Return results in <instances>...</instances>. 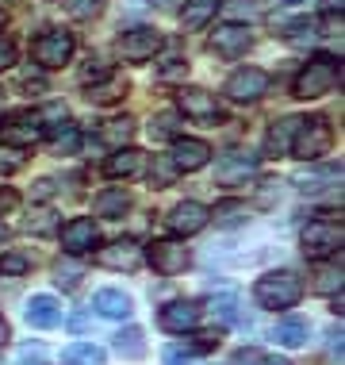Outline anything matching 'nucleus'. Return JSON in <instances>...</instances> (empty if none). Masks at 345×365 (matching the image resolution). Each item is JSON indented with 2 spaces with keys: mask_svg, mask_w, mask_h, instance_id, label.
<instances>
[{
  "mask_svg": "<svg viewBox=\"0 0 345 365\" xmlns=\"http://www.w3.org/2000/svg\"><path fill=\"white\" fill-rule=\"evenodd\" d=\"M223 93L230 96V101H242V104L261 101V96L269 93V73L258 70V66H242V70H234L230 77H226Z\"/></svg>",
  "mask_w": 345,
  "mask_h": 365,
  "instance_id": "423d86ee",
  "label": "nucleus"
},
{
  "mask_svg": "<svg viewBox=\"0 0 345 365\" xmlns=\"http://www.w3.org/2000/svg\"><path fill=\"white\" fill-rule=\"evenodd\" d=\"M253 177H258V154H250V150L223 154L219 162H215V181H219L223 189H238V185L253 181Z\"/></svg>",
  "mask_w": 345,
  "mask_h": 365,
  "instance_id": "39448f33",
  "label": "nucleus"
},
{
  "mask_svg": "<svg viewBox=\"0 0 345 365\" xmlns=\"http://www.w3.org/2000/svg\"><path fill=\"white\" fill-rule=\"evenodd\" d=\"M69 58H73V35L69 31H46L35 38V62L46 66V70H58V66H65Z\"/></svg>",
  "mask_w": 345,
  "mask_h": 365,
  "instance_id": "0eeeda50",
  "label": "nucleus"
},
{
  "mask_svg": "<svg viewBox=\"0 0 345 365\" xmlns=\"http://www.w3.org/2000/svg\"><path fill=\"white\" fill-rule=\"evenodd\" d=\"M169 158H173V165L181 173H196V170H203V165L211 162V146L200 143V139H176Z\"/></svg>",
  "mask_w": 345,
  "mask_h": 365,
  "instance_id": "4468645a",
  "label": "nucleus"
},
{
  "mask_svg": "<svg viewBox=\"0 0 345 365\" xmlns=\"http://www.w3.org/2000/svg\"><path fill=\"white\" fill-rule=\"evenodd\" d=\"M215 223H219V227H238V223H245V215H250V212H245V204L242 200H223V204H215Z\"/></svg>",
  "mask_w": 345,
  "mask_h": 365,
  "instance_id": "cd10ccee",
  "label": "nucleus"
},
{
  "mask_svg": "<svg viewBox=\"0 0 345 365\" xmlns=\"http://www.w3.org/2000/svg\"><path fill=\"white\" fill-rule=\"evenodd\" d=\"M92 208H96V215H104V220H123L127 208H131V196H127L123 189H104L92 200Z\"/></svg>",
  "mask_w": 345,
  "mask_h": 365,
  "instance_id": "4be33fe9",
  "label": "nucleus"
},
{
  "mask_svg": "<svg viewBox=\"0 0 345 365\" xmlns=\"http://www.w3.org/2000/svg\"><path fill=\"white\" fill-rule=\"evenodd\" d=\"M4 239H8V227H4V223H0V242H4Z\"/></svg>",
  "mask_w": 345,
  "mask_h": 365,
  "instance_id": "09e8293b",
  "label": "nucleus"
},
{
  "mask_svg": "<svg viewBox=\"0 0 345 365\" xmlns=\"http://www.w3.org/2000/svg\"><path fill=\"white\" fill-rule=\"evenodd\" d=\"M96 239H100V231H96V223L85 220V215H77V220H69V223L62 227V246H65V254H85V250H92Z\"/></svg>",
  "mask_w": 345,
  "mask_h": 365,
  "instance_id": "dca6fc26",
  "label": "nucleus"
},
{
  "mask_svg": "<svg viewBox=\"0 0 345 365\" xmlns=\"http://www.w3.org/2000/svg\"><path fill=\"white\" fill-rule=\"evenodd\" d=\"M338 81H341L338 58L319 54V58H311V62L303 66L299 77H295V96H299V101H319V96H327Z\"/></svg>",
  "mask_w": 345,
  "mask_h": 365,
  "instance_id": "f03ea898",
  "label": "nucleus"
},
{
  "mask_svg": "<svg viewBox=\"0 0 345 365\" xmlns=\"http://www.w3.org/2000/svg\"><path fill=\"white\" fill-rule=\"evenodd\" d=\"M62 361L65 365H104L107 358H104L100 346H92V342H73V346H65Z\"/></svg>",
  "mask_w": 345,
  "mask_h": 365,
  "instance_id": "393cba45",
  "label": "nucleus"
},
{
  "mask_svg": "<svg viewBox=\"0 0 345 365\" xmlns=\"http://www.w3.org/2000/svg\"><path fill=\"white\" fill-rule=\"evenodd\" d=\"M142 246H138L134 239H120V242H107V246H100L96 250V262L104 265V269H123V273H131V269H138L142 265Z\"/></svg>",
  "mask_w": 345,
  "mask_h": 365,
  "instance_id": "9d476101",
  "label": "nucleus"
},
{
  "mask_svg": "<svg viewBox=\"0 0 345 365\" xmlns=\"http://www.w3.org/2000/svg\"><path fill=\"white\" fill-rule=\"evenodd\" d=\"M31 269V258H23V254H4L0 258V273H27Z\"/></svg>",
  "mask_w": 345,
  "mask_h": 365,
  "instance_id": "58836bf2",
  "label": "nucleus"
},
{
  "mask_svg": "<svg viewBox=\"0 0 345 365\" xmlns=\"http://www.w3.org/2000/svg\"><path fill=\"white\" fill-rule=\"evenodd\" d=\"M0 115H4V93H0Z\"/></svg>",
  "mask_w": 345,
  "mask_h": 365,
  "instance_id": "603ef678",
  "label": "nucleus"
},
{
  "mask_svg": "<svg viewBox=\"0 0 345 365\" xmlns=\"http://www.w3.org/2000/svg\"><path fill=\"white\" fill-rule=\"evenodd\" d=\"M12 62H16V43L8 35H0V70H8Z\"/></svg>",
  "mask_w": 345,
  "mask_h": 365,
  "instance_id": "79ce46f5",
  "label": "nucleus"
},
{
  "mask_svg": "<svg viewBox=\"0 0 345 365\" xmlns=\"http://www.w3.org/2000/svg\"><path fill=\"white\" fill-rule=\"evenodd\" d=\"M330 143H334V131L322 115L314 120H299L295 127V139H292V154L303 158V162H319L322 154H330Z\"/></svg>",
  "mask_w": 345,
  "mask_h": 365,
  "instance_id": "7ed1b4c3",
  "label": "nucleus"
},
{
  "mask_svg": "<svg viewBox=\"0 0 345 365\" xmlns=\"http://www.w3.org/2000/svg\"><path fill=\"white\" fill-rule=\"evenodd\" d=\"M131 135H134V123H131V120H127V115H123V120H112V123H107L104 139H107V143H127V139H131Z\"/></svg>",
  "mask_w": 345,
  "mask_h": 365,
  "instance_id": "c9c22d12",
  "label": "nucleus"
},
{
  "mask_svg": "<svg viewBox=\"0 0 345 365\" xmlns=\"http://www.w3.org/2000/svg\"><path fill=\"white\" fill-rule=\"evenodd\" d=\"M115 51H120V58H127V62H146V58H154L161 51V35H157L154 27H134V31L120 35Z\"/></svg>",
  "mask_w": 345,
  "mask_h": 365,
  "instance_id": "6e6552de",
  "label": "nucleus"
},
{
  "mask_svg": "<svg viewBox=\"0 0 345 365\" xmlns=\"http://www.w3.org/2000/svg\"><path fill=\"white\" fill-rule=\"evenodd\" d=\"M207 220H211V212H207L200 200H181V204L169 212V227H173L176 235H196V231H203Z\"/></svg>",
  "mask_w": 345,
  "mask_h": 365,
  "instance_id": "2eb2a0df",
  "label": "nucleus"
},
{
  "mask_svg": "<svg viewBox=\"0 0 345 365\" xmlns=\"http://www.w3.org/2000/svg\"><path fill=\"white\" fill-rule=\"evenodd\" d=\"M165 361H169V365H189V350L169 346V350H165Z\"/></svg>",
  "mask_w": 345,
  "mask_h": 365,
  "instance_id": "37998d69",
  "label": "nucleus"
},
{
  "mask_svg": "<svg viewBox=\"0 0 345 365\" xmlns=\"http://www.w3.org/2000/svg\"><path fill=\"white\" fill-rule=\"evenodd\" d=\"M157 323H161V331H169V334H184V331H192L196 323H200V304L196 300H173V304H165V308L157 312Z\"/></svg>",
  "mask_w": 345,
  "mask_h": 365,
  "instance_id": "ddd939ff",
  "label": "nucleus"
},
{
  "mask_svg": "<svg viewBox=\"0 0 345 365\" xmlns=\"http://www.w3.org/2000/svg\"><path fill=\"white\" fill-rule=\"evenodd\" d=\"M272 339L280 342V346H288V350H295V346H303L307 342V319H280L276 323V331H272Z\"/></svg>",
  "mask_w": 345,
  "mask_h": 365,
  "instance_id": "b1692460",
  "label": "nucleus"
},
{
  "mask_svg": "<svg viewBox=\"0 0 345 365\" xmlns=\"http://www.w3.org/2000/svg\"><path fill=\"white\" fill-rule=\"evenodd\" d=\"M23 162H27V154L19 150V146H0V177H12L23 170Z\"/></svg>",
  "mask_w": 345,
  "mask_h": 365,
  "instance_id": "2f4dec72",
  "label": "nucleus"
},
{
  "mask_svg": "<svg viewBox=\"0 0 345 365\" xmlns=\"http://www.w3.org/2000/svg\"><path fill=\"white\" fill-rule=\"evenodd\" d=\"M8 334H12V331H8V319H4V315H0V346H4V342H8Z\"/></svg>",
  "mask_w": 345,
  "mask_h": 365,
  "instance_id": "de8ad7c7",
  "label": "nucleus"
},
{
  "mask_svg": "<svg viewBox=\"0 0 345 365\" xmlns=\"http://www.w3.org/2000/svg\"><path fill=\"white\" fill-rule=\"evenodd\" d=\"M104 77H112V66H107L104 58H88V66L81 70V81L85 85H96V81H104Z\"/></svg>",
  "mask_w": 345,
  "mask_h": 365,
  "instance_id": "f704fd0d",
  "label": "nucleus"
},
{
  "mask_svg": "<svg viewBox=\"0 0 345 365\" xmlns=\"http://www.w3.org/2000/svg\"><path fill=\"white\" fill-rule=\"evenodd\" d=\"M146 258H150V265H154L157 273L176 277V273H184V265H189V246L176 242V239H157Z\"/></svg>",
  "mask_w": 345,
  "mask_h": 365,
  "instance_id": "1a4fd4ad",
  "label": "nucleus"
},
{
  "mask_svg": "<svg viewBox=\"0 0 345 365\" xmlns=\"http://www.w3.org/2000/svg\"><path fill=\"white\" fill-rule=\"evenodd\" d=\"M92 308L100 312L104 319H131L134 304H131V296H127L123 289H100L92 296Z\"/></svg>",
  "mask_w": 345,
  "mask_h": 365,
  "instance_id": "a211bd4d",
  "label": "nucleus"
},
{
  "mask_svg": "<svg viewBox=\"0 0 345 365\" xmlns=\"http://www.w3.org/2000/svg\"><path fill=\"white\" fill-rule=\"evenodd\" d=\"M138 165H142V154L134 146H123V150H115L104 162V173L107 177H131V173H138Z\"/></svg>",
  "mask_w": 345,
  "mask_h": 365,
  "instance_id": "5701e85b",
  "label": "nucleus"
},
{
  "mask_svg": "<svg viewBox=\"0 0 345 365\" xmlns=\"http://www.w3.org/2000/svg\"><path fill=\"white\" fill-rule=\"evenodd\" d=\"M23 227H27L31 235H51L54 227H58V215H54L51 208H38L35 215H27V220H23Z\"/></svg>",
  "mask_w": 345,
  "mask_h": 365,
  "instance_id": "473e14b6",
  "label": "nucleus"
},
{
  "mask_svg": "<svg viewBox=\"0 0 345 365\" xmlns=\"http://www.w3.org/2000/svg\"><path fill=\"white\" fill-rule=\"evenodd\" d=\"M54 192V181H38L35 185V196H51Z\"/></svg>",
  "mask_w": 345,
  "mask_h": 365,
  "instance_id": "49530a36",
  "label": "nucleus"
},
{
  "mask_svg": "<svg viewBox=\"0 0 345 365\" xmlns=\"http://www.w3.org/2000/svg\"><path fill=\"white\" fill-rule=\"evenodd\" d=\"M253 292H258L261 308L284 312V308H295V304L303 300V281H299V273H292V269H276V273L258 277Z\"/></svg>",
  "mask_w": 345,
  "mask_h": 365,
  "instance_id": "f257e3e1",
  "label": "nucleus"
},
{
  "mask_svg": "<svg viewBox=\"0 0 345 365\" xmlns=\"http://www.w3.org/2000/svg\"><path fill=\"white\" fill-rule=\"evenodd\" d=\"M215 12H219V0H184V12H181L184 31H200V27H207L215 19Z\"/></svg>",
  "mask_w": 345,
  "mask_h": 365,
  "instance_id": "412c9836",
  "label": "nucleus"
},
{
  "mask_svg": "<svg viewBox=\"0 0 345 365\" xmlns=\"http://www.w3.org/2000/svg\"><path fill=\"white\" fill-rule=\"evenodd\" d=\"M115 354H120V358H142L146 354V339H142V331L138 327H127V331H120L115 334Z\"/></svg>",
  "mask_w": 345,
  "mask_h": 365,
  "instance_id": "a878e982",
  "label": "nucleus"
},
{
  "mask_svg": "<svg viewBox=\"0 0 345 365\" xmlns=\"http://www.w3.org/2000/svg\"><path fill=\"white\" fill-rule=\"evenodd\" d=\"M23 315H27V323H31V327H38V331H51V327H58V323H62V308H58L54 296H31Z\"/></svg>",
  "mask_w": 345,
  "mask_h": 365,
  "instance_id": "6ab92c4d",
  "label": "nucleus"
},
{
  "mask_svg": "<svg viewBox=\"0 0 345 365\" xmlns=\"http://www.w3.org/2000/svg\"><path fill=\"white\" fill-rule=\"evenodd\" d=\"M341 246V223L334 220H311L303 227V254L307 258H330V254H338Z\"/></svg>",
  "mask_w": 345,
  "mask_h": 365,
  "instance_id": "20e7f679",
  "label": "nucleus"
},
{
  "mask_svg": "<svg viewBox=\"0 0 345 365\" xmlns=\"http://www.w3.org/2000/svg\"><path fill=\"white\" fill-rule=\"evenodd\" d=\"M16 208V192H0V212Z\"/></svg>",
  "mask_w": 345,
  "mask_h": 365,
  "instance_id": "a18cd8bd",
  "label": "nucleus"
},
{
  "mask_svg": "<svg viewBox=\"0 0 345 365\" xmlns=\"http://www.w3.org/2000/svg\"><path fill=\"white\" fill-rule=\"evenodd\" d=\"M295 127H299V115H284V120H276V123L269 127V135H265V150H269L272 158H284V154H292Z\"/></svg>",
  "mask_w": 345,
  "mask_h": 365,
  "instance_id": "aec40b11",
  "label": "nucleus"
},
{
  "mask_svg": "<svg viewBox=\"0 0 345 365\" xmlns=\"http://www.w3.org/2000/svg\"><path fill=\"white\" fill-rule=\"evenodd\" d=\"M230 365H292V361L272 358V354H261V350H238Z\"/></svg>",
  "mask_w": 345,
  "mask_h": 365,
  "instance_id": "72a5a7b5",
  "label": "nucleus"
},
{
  "mask_svg": "<svg viewBox=\"0 0 345 365\" xmlns=\"http://www.w3.org/2000/svg\"><path fill=\"white\" fill-rule=\"evenodd\" d=\"M4 139H8V146H31V143H38L43 139V123H38V112H23V115H16L12 123L4 127Z\"/></svg>",
  "mask_w": 345,
  "mask_h": 365,
  "instance_id": "f3484780",
  "label": "nucleus"
},
{
  "mask_svg": "<svg viewBox=\"0 0 345 365\" xmlns=\"http://www.w3.org/2000/svg\"><path fill=\"white\" fill-rule=\"evenodd\" d=\"M46 361V346H19L16 365H43Z\"/></svg>",
  "mask_w": 345,
  "mask_h": 365,
  "instance_id": "ea45409f",
  "label": "nucleus"
},
{
  "mask_svg": "<svg viewBox=\"0 0 345 365\" xmlns=\"http://www.w3.org/2000/svg\"><path fill=\"white\" fill-rule=\"evenodd\" d=\"M276 4H299V0H276Z\"/></svg>",
  "mask_w": 345,
  "mask_h": 365,
  "instance_id": "3c124183",
  "label": "nucleus"
},
{
  "mask_svg": "<svg viewBox=\"0 0 345 365\" xmlns=\"http://www.w3.org/2000/svg\"><path fill=\"white\" fill-rule=\"evenodd\" d=\"M85 277V265L81 262H58V269H54V281H58V289H77Z\"/></svg>",
  "mask_w": 345,
  "mask_h": 365,
  "instance_id": "c756f323",
  "label": "nucleus"
},
{
  "mask_svg": "<svg viewBox=\"0 0 345 365\" xmlns=\"http://www.w3.org/2000/svg\"><path fill=\"white\" fill-rule=\"evenodd\" d=\"M157 77H161V81H176V77H189V62L173 58L169 66H161V70H157Z\"/></svg>",
  "mask_w": 345,
  "mask_h": 365,
  "instance_id": "a19ab883",
  "label": "nucleus"
},
{
  "mask_svg": "<svg viewBox=\"0 0 345 365\" xmlns=\"http://www.w3.org/2000/svg\"><path fill=\"white\" fill-rule=\"evenodd\" d=\"M314 292H341V269H322L319 281H314Z\"/></svg>",
  "mask_w": 345,
  "mask_h": 365,
  "instance_id": "e433bc0d",
  "label": "nucleus"
},
{
  "mask_svg": "<svg viewBox=\"0 0 345 365\" xmlns=\"http://www.w3.org/2000/svg\"><path fill=\"white\" fill-rule=\"evenodd\" d=\"M250 43H253L250 27H238V24H223V27H215V31H211V51L219 58H226V62L242 58L245 51H250Z\"/></svg>",
  "mask_w": 345,
  "mask_h": 365,
  "instance_id": "9b49d317",
  "label": "nucleus"
},
{
  "mask_svg": "<svg viewBox=\"0 0 345 365\" xmlns=\"http://www.w3.org/2000/svg\"><path fill=\"white\" fill-rule=\"evenodd\" d=\"M0 27H4V12H0Z\"/></svg>",
  "mask_w": 345,
  "mask_h": 365,
  "instance_id": "864d4df0",
  "label": "nucleus"
},
{
  "mask_svg": "<svg viewBox=\"0 0 345 365\" xmlns=\"http://www.w3.org/2000/svg\"><path fill=\"white\" fill-rule=\"evenodd\" d=\"M176 177H181V170L173 165V158L169 154H154V162H150V185H157V189H169Z\"/></svg>",
  "mask_w": 345,
  "mask_h": 365,
  "instance_id": "bb28decb",
  "label": "nucleus"
},
{
  "mask_svg": "<svg viewBox=\"0 0 345 365\" xmlns=\"http://www.w3.org/2000/svg\"><path fill=\"white\" fill-rule=\"evenodd\" d=\"M211 312L219 323H238V296L234 292H223V296H211Z\"/></svg>",
  "mask_w": 345,
  "mask_h": 365,
  "instance_id": "c85d7f7f",
  "label": "nucleus"
},
{
  "mask_svg": "<svg viewBox=\"0 0 345 365\" xmlns=\"http://www.w3.org/2000/svg\"><path fill=\"white\" fill-rule=\"evenodd\" d=\"M154 139H181V123H176V112H157L150 123Z\"/></svg>",
  "mask_w": 345,
  "mask_h": 365,
  "instance_id": "7c9ffc66",
  "label": "nucleus"
},
{
  "mask_svg": "<svg viewBox=\"0 0 345 365\" xmlns=\"http://www.w3.org/2000/svg\"><path fill=\"white\" fill-rule=\"evenodd\" d=\"M327 4H330V8H334V4H338V12H341V0H327Z\"/></svg>",
  "mask_w": 345,
  "mask_h": 365,
  "instance_id": "8fccbe9b",
  "label": "nucleus"
},
{
  "mask_svg": "<svg viewBox=\"0 0 345 365\" xmlns=\"http://www.w3.org/2000/svg\"><path fill=\"white\" fill-rule=\"evenodd\" d=\"M176 108L196 123H215L219 120V104H215V96L207 93V88H181V93H176Z\"/></svg>",
  "mask_w": 345,
  "mask_h": 365,
  "instance_id": "f8f14e48",
  "label": "nucleus"
},
{
  "mask_svg": "<svg viewBox=\"0 0 345 365\" xmlns=\"http://www.w3.org/2000/svg\"><path fill=\"white\" fill-rule=\"evenodd\" d=\"M62 4H65V12L69 16H96V12H100V0H62Z\"/></svg>",
  "mask_w": 345,
  "mask_h": 365,
  "instance_id": "4c0bfd02",
  "label": "nucleus"
},
{
  "mask_svg": "<svg viewBox=\"0 0 345 365\" xmlns=\"http://www.w3.org/2000/svg\"><path fill=\"white\" fill-rule=\"evenodd\" d=\"M19 85H23V88H43V77L31 73V70H23V73H19Z\"/></svg>",
  "mask_w": 345,
  "mask_h": 365,
  "instance_id": "c03bdc74",
  "label": "nucleus"
}]
</instances>
